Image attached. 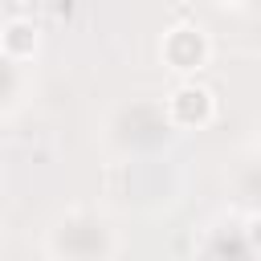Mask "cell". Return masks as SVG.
<instances>
[{
  "label": "cell",
  "instance_id": "6da1fadb",
  "mask_svg": "<svg viewBox=\"0 0 261 261\" xmlns=\"http://www.w3.org/2000/svg\"><path fill=\"white\" fill-rule=\"evenodd\" d=\"M253 241L261 245V220H253Z\"/></svg>",
  "mask_w": 261,
  "mask_h": 261
}]
</instances>
